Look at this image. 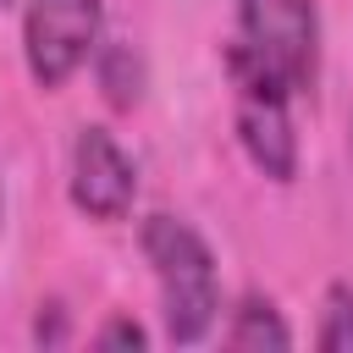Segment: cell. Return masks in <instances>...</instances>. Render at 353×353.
I'll list each match as a JSON object with an SVG mask.
<instances>
[{"mask_svg":"<svg viewBox=\"0 0 353 353\" xmlns=\"http://www.w3.org/2000/svg\"><path fill=\"white\" fill-rule=\"evenodd\" d=\"M143 254H149L154 281H160L165 336L171 342H199L215 325V309H221L215 259H210L204 237L176 215H149L143 221Z\"/></svg>","mask_w":353,"mask_h":353,"instance_id":"1","label":"cell"},{"mask_svg":"<svg viewBox=\"0 0 353 353\" xmlns=\"http://www.w3.org/2000/svg\"><path fill=\"white\" fill-rule=\"evenodd\" d=\"M226 61L265 72L287 94L314 88V72H320L314 0H237V39H232Z\"/></svg>","mask_w":353,"mask_h":353,"instance_id":"2","label":"cell"},{"mask_svg":"<svg viewBox=\"0 0 353 353\" xmlns=\"http://www.w3.org/2000/svg\"><path fill=\"white\" fill-rule=\"evenodd\" d=\"M22 44L33 83L61 88L99 44V0H28Z\"/></svg>","mask_w":353,"mask_h":353,"instance_id":"3","label":"cell"},{"mask_svg":"<svg viewBox=\"0 0 353 353\" xmlns=\"http://www.w3.org/2000/svg\"><path fill=\"white\" fill-rule=\"evenodd\" d=\"M226 72L237 83V138H243L248 160L270 182H292V171H298V132H292V116H287L292 94L254 66L226 61Z\"/></svg>","mask_w":353,"mask_h":353,"instance_id":"4","label":"cell"},{"mask_svg":"<svg viewBox=\"0 0 353 353\" xmlns=\"http://www.w3.org/2000/svg\"><path fill=\"white\" fill-rule=\"evenodd\" d=\"M138 171L105 127H83L72 143V204L94 221H121L132 210Z\"/></svg>","mask_w":353,"mask_h":353,"instance_id":"5","label":"cell"},{"mask_svg":"<svg viewBox=\"0 0 353 353\" xmlns=\"http://www.w3.org/2000/svg\"><path fill=\"white\" fill-rule=\"evenodd\" d=\"M226 347L237 353H265V347H292V331L281 325L270 298H243L232 325H226Z\"/></svg>","mask_w":353,"mask_h":353,"instance_id":"6","label":"cell"},{"mask_svg":"<svg viewBox=\"0 0 353 353\" xmlns=\"http://www.w3.org/2000/svg\"><path fill=\"white\" fill-rule=\"evenodd\" d=\"M314 342H320L325 353H353V287L336 281V287L325 292V314H320Z\"/></svg>","mask_w":353,"mask_h":353,"instance_id":"7","label":"cell"},{"mask_svg":"<svg viewBox=\"0 0 353 353\" xmlns=\"http://www.w3.org/2000/svg\"><path fill=\"white\" fill-rule=\"evenodd\" d=\"M127 66H138L127 50H105V66H99V77H105V94H110V105H138V72L127 77Z\"/></svg>","mask_w":353,"mask_h":353,"instance_id":"8","label":"cell"},{"mask_svg":"<svg viewBox=\"0 0 353 353\" xmlns=\"http://www.w3.org/2000/svg\"><path fill=\"white\" fill-rule=\"evenodd\" d=\"M94 342H99V347H143L149 336H143V325H138V320H110Z\"/></svg>","mask_w":353,"mask_h":353,"instance_id":"9","label":"cell"},{"mask_svg":"<svg viewBox=\"0 0 353 353\" xmlns=\"http://www.w3.org/2000/svg\"><path fill=\"white\" fill-rule=\"evenodd\" d=\"M0 6H11V0H0Z\"/></svg>","mask_w":353,"mask_h":353,"instance_id":"10","label":"cell"}]
</instances>
